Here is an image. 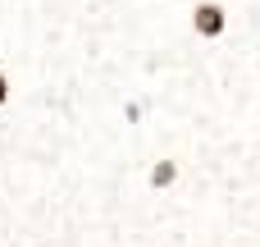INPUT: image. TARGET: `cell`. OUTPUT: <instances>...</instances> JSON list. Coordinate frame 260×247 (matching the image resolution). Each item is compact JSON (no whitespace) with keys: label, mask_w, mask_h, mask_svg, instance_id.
I'll return each instance as SVG.
<instances>
[{"label":"cell","mask_w":260,"mask_h":247,"mask_svg":"<svg viewBox=\"0 0 260 247\" xmlns=\"http://www.w3.org/2000/svg\"><path fill=\"white\" fill-rule=\"evenodd\" d=\"M9 92H14V87H9V73H5V69H0V110H5V105H9Z\"/></svg>","instance_id":"cell-4"},{"label":"cell","mask_w":260,"mask_h":247,"mask_svg":"<svg viewBox=\"0 0 260 247\" xmlns=\"http://www.w3.org/2000/svg\"><path fill=\"white\" fill-rule=\"evenodd\" d=\"M247 14V37L238 46V55L247 60V78H242V119H238V183H233V225L224 234H215L219 243L233 247H260V0H242Z\"/></svg>","instance_id":"cell-1"},{"label":"cell","mask_w":260,"mask_h":247,"mask_svg":"<svg viewBox=\"0 0 260 247\" xmlns=\"http://www.w3.org/2000/svg\"><path fill=\"white\" fill-rule=\"evenodd\" d=\"M187 28H192L197 41L219 46V41L233 32V5H229V0H192V5H187Z\"/></svg>","instance_id":"cell-2"},{"label":"cell","mask_w":260,"mask_h":247,"mask_svg":"<svg viewBox=\"0 0 260 247\" xmlns=\"http://www.w3.org/2000/svg\"><path fill=\"white\" fill-rule=\"evenodd\" d=\"M142 183H146V193H174L178 183H183V160L178 156H155V160H146V174H142Z\"/></svg>","instance_id":"cell-3"}]
</instances>
